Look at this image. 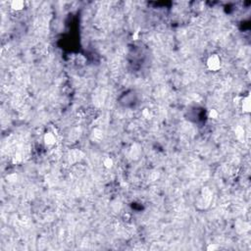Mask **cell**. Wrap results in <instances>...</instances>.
Wrapping results in <instances>:
<instances>
[{
	"instance_id": "1",
	"label": "cell",
	"mask_w": 251,
	"mask_h": 251,
	"mask_svg": "<svg viewBox=\"0 0 251 251\" xmlns=\"http://www.w3.org/2000/svg\"><path fill=\"white\" fill-rule=\"evenodd\" d=\"M207 65H208L210 70L217 71L218 69H220V67H221V60L217 55H212L211 57L208 59Z\"/></svg>"
},
{
	"instance_id": "2",
	"label": "cell",
	"mask_w": 251,
	"mask_h": 251,
	"mask_svg": "<svg viewBox=\"0 0 251 251\" xmlns=\"http://www.w3.org/2000/svg\"><path fill=\"white\" fill-rule=\"evenodd\" d=\"M241 107H242V111L244 113L250 112V97H249V95H247L243 98L242 102H241Z\"/></svg>"
},
{
	"instance_id": "3",
	"label": "cell",
	"mask_w": 251,
	"mask_h": 251,
	"mask_svg": "<svg viewBox=\"0 0 251 251\" xmlns=\"http://www.w3.org/2000/svg\"><path fill=\"white\" fill-rule=\"evenodd\" d=\"M44 140L47 145H53V144H55V142H56V138L52 133H48L45 134Z\"/></svg>"
},
{
	"instance_id": "4",
	"label": "cell",
	"mask_w": 251,
	"mask_h": 251,
	"mask_svg": "<svg viewBox=\"0 0 251 251\" xmlns=\"http://www.w3.org/2000/svg\"><path fill=\"white\" fill-rule=\"evenodd\" d=\"M25 7V3L23 1H13L11 2V8L13 10H16V11H20L22 10L23 8Z\"/></svg>"
}]
</instances>
